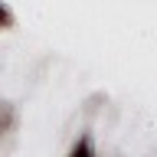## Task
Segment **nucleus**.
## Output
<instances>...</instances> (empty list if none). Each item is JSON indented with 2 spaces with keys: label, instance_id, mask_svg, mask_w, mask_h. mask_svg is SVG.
<instances>
[{
  "label": "nucleus",
  "instance_id": "nucleus-1",
  "mask_svg": "<svg viewBox=\"0 0 157 157\" xmlns=\"http://www.w3.org/2000/svg\"><path fill=\"white\" fill-rule=\"evenodd\" d=\"M69 157H95V147H92V137H78L75 144H72V151H69Z\"/></svg>",
  "mask_w": 157,
  "mask_h": 157
},
{
  "label": "nucleus",
  "instance_id": "nucleus-2",
  "mask_svg": "<svg viewBox=\"0 0 157 157\" xmlns=\"http://www.w3.org/2000/svg\"><path fill=\"white\" fill-rule=\"evenodd\" d=\"M10 23H13V17H10V10L3 7V3H0V29H7Z\"/></svg>",
  "mask_w": 157,
  "mask_h": 157
}]
</instances>
